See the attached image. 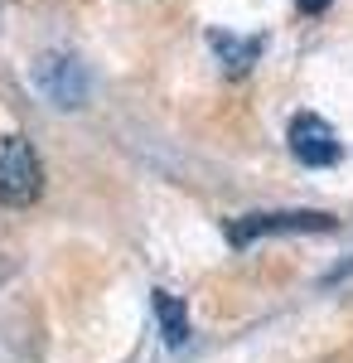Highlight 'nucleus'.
Wrapping results in <instances>:
<instances>
[{
	"instance_id": "nucleus-1",
	"label": "nucleus",
	"mask_w": 353,
	"mask_h": 363,
	"mask_svg": "<svg viewBox=\"0 0 353 363\" xmlns=\"http://www.w3.org/2000/svg\"><path fill=\"white\" fill-rule=\"evenodd\" d=\"M44 189L39 155L25 136H0V199L5 203H34Z\"/></svg>"
},
{
	"instance_id": "nucleus-3",
	"label": "nucleus",
	"mask_w": 353,
	"mask_h": 363,
	"mask_svg": "<svg viewBox=\"0 0 353 363\" xmlns=\"http://www.w3.org/2000/svg\"><path fill=\"white\" fill-rule=\"evenodd\" d=\"M334 218L325 213H252L242 223H232V242H252V238H262V233H329Z\"/></svg>"
},
{
	"instance_id": "nucleus-4",
	"label": "nucleus",
	"mask_w": 353,
	"mask_h": 363,
	"mask_svg": "<svg viewBox=\"0 0 353 363\" xmlns=\"http://www.w3.org/2000/svg\"><path fill=\"white\" fill-rule=\"evenodd\" d=\"M155 320H160V330H164V344H184V335H189L184 306H179L169 291H155Z\"/></svg>"
},
{
	"instance_id": "nucleus-2",
	"label": "nucleus",
	"mask_w": 353,
	"mask_h": 363,
	"mask_svg": "<svg viewBox=\"0 0 353 363\" xmlns=\"http://www.w3.org/2000/svg\"><path fill=\"white\" fill-rule=\"evenodd\" d=\"M291 155H296L300 165H310V169H325V165H334V160L344 155V145H339L334 131H329L325 116L300 112L296 121H291Z\"/></svg>"
},
{
	"instance_id": "nucleus-5",
	"label": "nucleus",
	"mask_w": 353,
	"mask_h": 363,
	"mask_svg": "<svg viewBox=\"0 0 353 363\" xmlns=\"http://www.w3.org/2000/svg\"><path fill=\"white\" fill-rule=\"evenodd\" d=\"M213 49H218L223 58H228V68H237L232 58H257V49H262V44H257V39L237 44V39H228V34H213Z\"/></svg>"
},
{
	"instance_id": "nucleus-6",
	"label": "nucleus",
	"mask_w": 353,
	"mask_h": 363,
	"mask_svg": "<svg viewBox=\"0 0 353 363\" xmlns=\"http://www.w3.org/2000/svg\"><path fill=\"white\" fill-rule=\"evenodd\" d=\"M300 10H305V15H325L329 10V0H296Z\"/></svg>"
}]
</instances>
